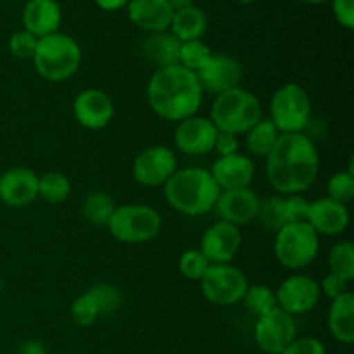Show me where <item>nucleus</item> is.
Wrapping results in <instances>:
<instances>
[{
	"label": "nucleus",
	"mask_w": 354,
	"mask_h": 354,
	"mask_svg": "<svg viewBox=\"0 0 354 354\" xmlns=\"http://www.w3.org/2000/svg\"><path fill=\"white\" fill-rule=\"evenodd\" d=\"M176 156L166 145H152L138 152L131 173L135 182L144 187H161L176 171Z\"/></svg>",
	"instance_id": "obj_13"
},
{
	"label": "nucleus",
	"mask_w": 354,
	"mask_h": 354,
	"mask_svg": "<svg viewBox=\"0 0 354 354\" xmlns=\"http://www.w3.org/2000/svg\"><path fill=\"white\" fill-rule=\"evenodd\" d=\"M241 244V230L234 225L218 220L203 234L199 251L206 256L209 265H223L234 261Z\"/></svg>",
	"instance_id": "obj_15"
},
{
	"label": "nucleus",
	"mask_w": 354,
	"mask_h": 354,
	"mask_svg": "<svg viewBox=\"0 0 354 354\" xmlns=\"http://www.w3.org/2000/svg\"><path fill=\"white\" fill-rule=\"evenodd\" d=\"M245 149L249 154L258 156V158H266L275 147L277 140L280 137V131L277 130L275 124L270 118H261L251 130L245 131Z\"/></svg>",
	"instance_id": "obj_27"
},
{
	"label": "nucleus",
	"mask_w": 354,
	"mask_h": 354,
	"mask_svg": "<svg viewBox=\"0 0 354 354\" xmlns=\"http://www.w3.org/2000/svg\"><path fill=\"white\" fill-rule=\"evenodd\" d=\"M306 223L318 235L337 237V235L344 234L348 228L349 209L346 204L335 203L328 197H320V199L310 203Z\"/></svg>",
	"instance_id": "obj_21"
},
{
	"label": "nucleus",
	"mask_w": 354,
	"mask_h": 354,
	"mask_svg": "<svg viewBox=\"0 0 354 354\" xmlns=\"http://www.w3.org/2000/svg\"><path fill=\"white\" fill-rule=\"evenodd\" d=\"M327 325L332 337L337 342L351 346L354 342V294L348 290L330 301L327 313Z\"/></svg>",
	"instance_id": "obj_24"
},
{
	"label": "nucleus",
	"mask_w": 354,
	"mask_h": 354,
	"mask_svg": "<svg viewBox=\"0 0 354 354\" xmlns=\"http://www.w3.org/2000/svg\"><path fill=\"white\" fill-rule=\"evenodd\" d=\"M308 207L310 201L301 194L283 197V214H286V223H297V221H306Z\"/></svg>",
	"instance_id": "obj_37"
},
{
	"label": "nucleus",
	"mask_w": 354,
	"mask_h": 354,
	"mask_svg": "<svg viewBox=\"0 0 354 354\" xmlns=\"http://www.w3.org/2000/svg\"><path fill=\"white\" fill-rule=\"evenodd\" d=\"M162 189L166 203L187 216H203L213 211L214 203L221 192L209 169L197 166L176 169Z\"/></svg>",
	"instance_id": "obj_3"
},
{
	"label": "nucleus",
	"mask_w": 354,
	"mask_h": 354,
	"mask_svg": "<svg viewBox=\"0 0 354 354\" xmlns=\"http://www.w3.org/2000/svg\"><path fill=\"white\" fill-rule=\"evenodd\" d=\"M318 286H320L322 296L327 297L328 301L337 299L339 296H342V294H346L349 290V283L330 272L322 279V282H318Z\"/></svg>",
	"instance_id": "obj_38"
},
{
	"label": "nucleus",
	"mask_w": 354,
	"mask_h": 354,
	"mask_svg": "<svg viewBox=\"0 0 354 354\" xmlns=\"http://www.w3.org/2000/svg\"><path fill=\"white\" fill-rule=\"evenodd\" d=\"M180 45L182 41L175 35L169 31H159V33H149V37L142 40L140 52L151 64L161 69L178 64Z\"/></svg>",
	"instance_id": "obj_25"
},
{
	"label": "nucleus",
	"mask_w": 354,
	"mask_h": 354,
	"mask_svg": "<svg viewBox=\"0 0 354 354\" xmlns=\"http://www.w3.org/2000/svg\"><path fill=\"white\" fill-rule=\"evenodd\" d=\"M330 273L341 277L348 283L354 280V244L351 241H341L328 252Z\"/></svg>",
	"instance_id": "obj_30"
},
{
	"label": "nucleus",
	"mask_w": 354,
	"mask_h": 354,
	"mask_svg": "<svg viewBox=\"0 0 354 354\" xmlns=\"http://www.w3.org/2000/svg\"><path fill=\"white\" fill-rule=\"evenodd\" d=\"M162 227L158 209L147 204H123L116 206L106 228L116 241L123 244H144L154 241Z\"/></svg>",
	"instance_id": "obj_7"
},
{
	"label": "nucleus",
	"mask_w": 354,
	"mask_h": 354,
	"mask_svg": "<svg viewBox=\"0 0 354 354\" xmlns=\"http://www.w3.org/2000/svg\"><path fill=\"white\" fill-rule=\"evenodd\" d=\"M180 273L189 280H201L209 268V261L199 249H189L180 256Z\"/></svg>",
	"instance_id": "obj_35"
},
{
	"label": "nucleus",
	"mask_w": 354,
	"mask_h": 354,
	"mask_svg": "<svg viewBox=\"0 0 354 354\" xmlns=\"http://www.w3.org/2000/svg\"><path fill=\"white\" fill-rule=\"evenodd\" d=\"M296 337V320L280 308L256 318L254 341L266 354H282Z\"/></svg>",
	"instance_id": "obj_11"
},
{
	"label": "nucleus",
	"mask_w": 354,
	"mask_h": 354,
	"mask_svg": "<svg viewBox=\"0 0 354 354\" xmlns=\"http://www.w3.org/2000/svg\"><path fill=\"white\" fill-rule=\"evenodd\" d=\"M37 44L38 38L35 37V35H31L30 31H16V33L9 38V52L16 59L28 61V59H33L35 50H37Z\"/></svg>",
	"instance_id": "obj_36"
},
{
	"label": "nucleus",
	"mask_w": 354,
	"mask_h": 354,
	"mask_svg": "<svg viewBox=\"0 0 354 354\" xmlns=\"http://www.w3.org/2000/svg\"><path fill=\"white\" fill-rule=\"evenodd\" d=\"M241 303H244L249 313L254 315L256 318L263 317L265 313L272 311L273 308H277L275 292L268 286H263V283L249 286Z\"/></svg>",
	"instance_id": "obj_31"
},
{
	"label": "nucleus",
	"mask_w": 354,
	"mask_h": 354,
	"mask_svg": "<svg viewBox=\"0 0 354 354\" xmlns=\"http://www.w3.org/2000/svg\"><path fill=\"white\" fill-rule=\"evenodd\" d=\"M259 204H261V199L251 187L237 190H221L213 211L216 213L218 220L239 228L256 220Z\"/></svg>",
	"instance_id": "obj_14"
},
{
	"label": "nucleus",
	"mask_w": 354,
	"mask_h": 354,
	"mask_svg": "<svg viewBox=\"0 0 354 354\" xmlns=\"http://www.w3.org/2000/svg\"><path fill=\"white\" fill-rule=\"evenodd\" d=\"M203 92L213 95L237 88L242 80V66L237 59L227 54H213L206 64L196 73Z\"/></svg>",
	"instance_id": "obj_16"
},
{
	"label": "nucleus",
	"mask_w": 354,
	"mask_h": 354,
	"mask_svg": "<svg viewBox=\"0 0 354 354\" xmlns=\"http://www.w3.org/2000/svg\"><path fill=\"white\" fill-rule=\"evenodd\" d=\"M275 258L283 268L303 270L317 259L320 252V235L306 223H286L279 228L273 242Z\"/></svg>",
	"instance_id": "obj_6"
},
{
	"label": "nucleus",
	"mask_w": 354,
	"mask_h": 354,
	"mask_svg": "<svg viewBox=\"0 0 354 354\" xmlns=\"http://www.w3.org/2000/svg\"><path fill=\"white\" fill-rule=\"evenodd\" d=\"M207 30V16L203 9L192 6L173 12L169 33L175 35L180 41L201 40Z\"/></svg>",
	"instance_id": "obj_26"
},
{
	"label": "nucleus",
	"mask_w": 354,
	"mask_h": 354,
	"mask_svg": "<svg viewBox=\"0 0 354 354\" xmlns=\"http://www.w3.org/2000/svg\"><path fill=\"white\" fill-rule=\"evenodd\" d=\"M203 93L196 73L180 64L156 69L147 83V102L152 113L173 123L196 116L203 106Z\"/></svg>",
	"instance_id": "obj_2"
},
{
	"label": "nucleus",
	"mask_w": 354,
	"mask_h": 354,
	"mask_svg": "<svg viewBox=\"0 0 354 354\" xmlns=\"http://www.w3.org/2000/svg\"><path fill=\"white\" fill-rule=\"evenodd\" d=\"M218 130L209 118L190 116L176 123L175 145L185 156H204L213 152Z\"/></svg>",
	"instance_id": "obj_17"
},
{
	"label": "nucleus",
	"mask_w": 354,
	"mask_h": 354,
	"mask_svg": "<svg viewBox=\"0 0 354 354\" xmlns=\"http://www.w3.org/2000/svg\"><path fill=\"white\" fill-rule=\"evenodd\" d=\"M237 2H241V3H252V2H256V0H237Z\"/></svg>",
	"instance_id": "obj_46"
},
{
	"label": "nucleus",
	"mask_w": 354,
	"mask_h": 354,
	"mask_svg": "<svg viewBox=\"0 0 354 354\" xmlns=\"http://www.w3.org/2000/svg\"><path fill=\"white\" fill-rule=\"evenodd\" d=\"M169 3V7L173 9V12L176 10H182L187 9V7H192L194 6V0H166Z\"/></svg>",
	"instance_id": "obj_44"
},
{
	"label": "nucleus",
	"mask_w": 354,
	"mask_h": 354,
	"mask_svg": "<svg viewBox=\"0 0 354 354\" xmlns=\"http://www.w3.org/2000/svg\"><path fill=\"white\" fill-rule=\"evenodd\" d=\"M209 173L220 190L248 189L254 178L256 166L249 156L235 152L230 156H218Z\"/></svg>",
	"instance_id": "obj_19"
},
{
	"label": "nucleus",
	"mask_w": 354,
	"mask_h": 354,
	"mask_svg": "<svg viewBox=\"0 0 354 354\" xmlns=\"http://www.w3.org/2000/svg\"><path fill=\"white\" fill-rule=\"evenodd\" d=\"M71 194V183L64 173L48 171L38 176V197L48 204H61Z\"/></svg>",
	"instance_id": "obj_29"
},
{
	"label": "nucleus",
	"mask_w": 354,
	"mask_h": 354,
	"mask_svg": "<svg viewBox=\"0 0 354 354\" xmlns=\"http://www.w3.org/2000/svg\"><path fill=\"white\" fill-rule=\"evenodd\" d=\"M62 23V10L57 0H28L23 9L24 30L37 38L57 33Z\"/></svg>",
	"instance_id": "obj_22"
},
{
	"label": "nucleus",
	"mask_w": 354,
	"mask_h": 354,
	"mask_svg": "<svg viewBox=\"0 0 354 354\" xmlns=\"http://www.w3.org/2000/svg\"><path fill=\"white\" fill-rule=\"evenodd\" d=\"M97 6L100 7L106 12H114V10H120L123 7H127L130 3V0H95Z\"/></svg>",
	"instance_id": "obj_43"
},
{
	"label": "nucleus",
	"mask_w": 354,
	"mask_h": 354,
	"mask_svg": "<svg viewBox=\"0 0 354 354\" xmlns=\"http://www.w3.org/2000/svg\"><path fill=\"white\" fill-rule=\"evenodd\" d=\"M123 304L121 290L113 283H95L71 303L69 313L78 327H92L104 317L116 313Z\"/></svg>",
	"instance_id": "obj_10"
},
{
	"label": "nucleus",
	"mask_w": 354,
	"mask_h": 354,
	"mask_svg": "<svg viewBox=\"0 0 354 354\" xmlns=\"http://www.w3.org/2000/svg\"><path fill=\"white\" fill-rule=\"evenodd\" d=\"M0 294H2V277H0Z\"/></svg>",
	"instance_id": "obj_47"
},
{
	"label": "nucleus",
	"mask_w": 354,
	"mask_h": 354,
	"mask_svg": "<svg viewBox=\"0 0 354 354\" xmlns=\"http://www.w3.org/2000/svg\"><path fill=\"white\" fill-rule=\"evenodd\" d=\"M320 286L317 280L304 273H296L283 280L275 290L277 308L290 317H301L315 310L320 301Z\"/></svg>",
	"instance_id": "obj_12"
},
{
	"label": "nucleus",
	"mask_w": 354,
	"mask_h": 354,
	"mask_svg": "<svg viewBox=\"0 0 354 354\" xmlns=\"http://www.w3.org/2000/svg\"><path fill=\"white\" fill-rule=\"evenodd\" d=\"M265 159L266 180L282 196L306 192L320 171L317 145L304 133H282Z\"/></svg>",
	"instance_id": "obj_1"
},
{
	"label": "nucleus",
	"mask_w": 354,
	"mask_h": 354,
	"mask_svg": "<svg viewBox=\"0 0 354 354\" xmlns=\"http://www.w3.org/2000/svg\"><path fill=\"white\" fill-rule=\"evenodd\" d=\"M127 9L131 23L147 33L169 30L173 9L166 0H130Z\"/></svg>",
	"instance_id": "obj_23"
},
{
	"label": "nucleus",
	"mask_w": 354,
	"mask_h": 354,
	"mask_svg": "<svg viewBox=\"0 0 354 354\" xmlns=\"http://www.w3.org/2000/svg\"><path fill=\"white\" fill-rule=\"evenodd\" d=\"M213 55L211 48L204 44L203 40H192V41H183L180 45V55H178V64L183 66L189 71L197 73L207 59Z\"/></svg>",
	"instance_id": "obj_33"
},
{
	"label": "nucleus",
	"mask_w": 354,
	"mask_h": 354,
	"mask_svg": "<svg viewBox=\"0 0 354 354\" xmlns=\"http://www.w3.org/2000/svg\"><path fill=\"white\" fill-rule=\"evenodd\" d=\"M114 209H116V204L111 199V196H107L106 192H90L85 197L82 206V213L85 216V220L88 223L95 225V227H106L109 223L111 216H113Z\"/></svg>",
	"instance_id": "obj_28"
},
{
	"label": "nucleus",
	"mask_w": 354,
	"mask_h": 354,
	"mask_svg": "<svg viewBox=\"0 0 354 354\" xmlns=\"http://www.w3.org/2000/svg\"><path fill=\"white\" fill-rule=\"evenodd\" d=\"M282 354H327V349L317 337H296Z\"/></svg>",
	"instance_id": "obj_39"
},
{
	"label": "nucleus",
	"mask_w": 354,
	"mask_h": 354,
	"mask_svg": "<svg viewBox=\"0 0 354 354\" xmlns=\"http://www.w3.org/2000/svg\"><path fill=\"white\" fill-rule=\"evenodd\" d=\"M38 199V175L30 168H10L0 175V201L9 207H26Z\"/></svg>",
	"instance_id": "obj_20"
},
{
	"label": "nucleus",
	"mask_w": 354,
	"mask_h": 354,
	"mask_svg": "<svg viewBox=\"0 0 354 354\" xmlns=\"http://www.w3.org/2000/svg\"><path fill=\"white\" fill-rule=\"evenodd\" d=\"M313 104L306 90L290 82L279 86L270 100V120L282 133H303L311 121Z\"/></svg>",
	"instance_id": "obj_8"
},
{
	"label": "nucleus",
	"mask_w": 354,
	"mask_h": 354,
	"mask_svg": "<svg viewBox=\"0 0 354 354\" xmlns=\"http://www.w3.org/2000/svg\"><path fill=\"white\" fill-rule=\"evenodd\" d=\"M16 354H48V353H47V348H45L40 341L31 339V341H24L23 344L17 348Z\"/></svg>",
	"instance_id": "obj_42"
},
{
	"label": "nucleus",
	"mask_w": 354,
	"mask_h": 354,
	"mask_svg": "<svg viewBox=\"0 0 354 354\" xmlns=\"http://www.w3.org/2000/svg\"><path fill=\"white\" fill-rule=\"evenodd\" d=\"M73 116L86 130H102L114 118V104L104 90L86 88L73 100Z\"/></svg>",
	"instance_id": "obj_18"
},
{
	"label": "nucleus",
	"mask_w": 354,
	"mask_h": 354,
	"mask_svg": "<svg viewBox=\"0 0 354 354\" xmlns=\"http://www.w3.org/2000/svg\"><path fill=\"white\" fill-rule=\"evenodd\" d=\"M239 149H241V142H239L237 135L227 133V131H218L213 147V151H216L218 156L235 154V152H239Z\"/></svg>",
	"instance_id": "obj_41"
},
{
	"label": "nucleus",
	"mask_w": 354,
	"mask_h": 354,
	"mask_svg": "<svg viewBox=\"0 0 354 354\" xmlns=\"http://www.w3.org/2000/svg\"><path fill=\"white\" fill-rule=\"evenodd\" d=\"M33 66L38 75L47 82H66L76 75L82 64V48L78 41L69 35L52 33L38 38Z\"/></svg>",
	"instance_id": "obj_4"
},
{
	"label": "nucleus",
	"mask_w": 354,
	"mask_h": 354,
	"mask_svg": "<svg viewBox=\"0 0 354 354\" xmlns=\"http://www.w3.org/2000/svg\"><path fill=\"white\" fill-rule=\"evenodd\" d=\"M201 282V292L214 306H235L242 301L249 282L241 268L232 263L209 265Z\"/></svg>",
	"instance_id": "obj_9"
},
{
	"label": "nucleus",
	"mask_w": 354,
	"mask_h": 354,
	"mask_svg": "<svg viewBox=\"0 0 354 354\" xmlns=\"http://www.w3.org/2000/svg\"><path fill=\"white\" fill-rule=\"evenodd\" d=\"M327 197L348 206L354 199V173H353V159L349 162V169H341L334 173L327 182Z\"/></svg>",
	"instance_id": "obj_32"
},
{
	"label": "nucleus",
	"mask_w": 354,
	"mask_h": 354,
	"mask_svg": "<svg viewBox=\"0 0 354 354\" xmlns=\"http://www.w3.org/2000/svg\"><path fill=\"white\" fill-rule=\"evenodd\" d=\"M263 118L258 97L249 90L232 88L214 97L209 120L218 131L232 135H244Z\"/></svg>",
	"instance_id": "obj_5"
},
{
	"label": "nucleus",
	"mask_w": 354,
	"mask_h": 354,
	"mask_svg": "<svg viewBox=\"0 0 354 354\" xmlns=\"http://www.w3.org/2000/svg\"><path fill=\"white\" fill-rule=\"evenodd\" d=\"M301 2H306V3H324L327 0H301Z\"/></svg>",
	"instance_id": "obj_45"
},
{
	"label": "nucleus",
	"mask_w": 354,
	"mask_h": 354,
	"mask_svg": "<svg viewBox=\"0 0 354 354\" xmlns=\"http://www.w3.org/2000/svg\"><path fill=\"white\" fill-rule=\"evenodd\" d=\"M332 12L342 28L351 31L354 28V0H332Z\"/></svg>",
	"instance_id": "obj_40"
},
{
	"label": "nucleus",
	"mask_w": 354,
	"mask_h": 354,
	"mask_svg": "<svg viewBox=\"0 0 354 354\" xmlns=\"http://www.w3.org/2000/svg\"><path fill=\"white\" fill-rule=\"evenodd\" d=\"M256 220L266 228V230H279L286 225V214H283V197L273 196L261 201Z\"/></svg>",
	"instance_id": "obj_34"
}]
</instances>
